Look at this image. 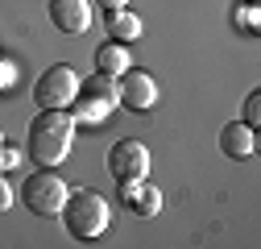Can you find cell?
I'll list each match as a JSON object with an SVG mask.
<instances>
[{"mask_svg": "<svg viewBox=\"0 0 261 249\" xmlns=\"http://www.w3.org/2000/svg\"><path fill=\"white\" fill-rule=\"evenodd\" d=\"M62 225H67V233L75 241H95V237H104L108 220H112V208L100 191H67V204H62Z\"/></svg>", "mask_w": 261, "mask_h": 249, "instance_id": "7a4b0ae2", "label": "cell"}, {"mask_svg": "<svg viewBox=\"0 0 261 249\" xmlns=\"http://www.w3.org/2000/svg\"><path fill=\"white\" fill-rule=\"evenodd\" d=\"M9 204H13V191H9V183L0 179V212H9Z\"/></svg>", "mask_w": 261, "mask_h": 249, "instance_id": "5bb4252c", "label": "cell"}, {"mask_svg": "<svg viewBox=\"0 0 261 249\" xmlns=\"http://www.w3.org/2000/svg\"><path fill=\"white\" fill-rule=\"evenodd\" d=\"M120 83H116V104H124L128 112H149L153 104H158V83H153V75L149 71H133L128 67L124 75H116Z\"/></svg>", "mask_w": 261, "mask_h": 249, "instance_id": "52a82bcc", "label": "cell"}, {"mask_svg": "<svg viewBox=\"0 0 261 249\" xmlns=\"http://www.w3.org/2000/svg\"><path fill=\"white\" fill-rule=\"evenodd\" d=\"M50 21L58 34H87L91 29V5L87 0H50Z\"/></svg>", "mask_w": 261, "mask_h": 249, "instance_id": "ba28073f", "label": "cell"}, {"mask_svg": "<svg viewBox=\"0 0 261 249\" xmlns=\"http://www.w3.org/2000/svg\"><path fill=\"white\" fill-rule=\"evenodd\" d=\"M0 150H5V133H0Z\"/></svg>", "mask_w": 261, "mask_h": 249, "instance_id": "e0dca14e", "label": "cell"}, {"mask_svg": "<svg viewBox=\"0 0 261 249\" xmlns=\"http://www.w3.org/2000/svg\"><path fill=\"white\" fill-rule=\"evenodd\" d=\"M75 91H79V71L67 67V62H54V67L42 71L38 83H34V104H38L42 112H46V108H71Z\"/></svg>", "mask_w": 261, "mask_h": 249, "instance_id": "277c9868", "label": "cell"}, {"mask_svg": "<svg viewBox=\"0 0 261 249\" xmlns=\"http://www.w3.org/2000/svg\"><path fill=\"white\" fill-rule=\"evenodd\" d=\"M95 71L108 75V79L124 75V71H128V50H124V42H104L100 50H95Z\"/></svg>", "mask_w": 261, "mask_h": 249, "instance_id": "8fae6325", "label": "cell"}, {"mask_svg": "<svg viewBox=\"0 0 261 249\" xmlns=\"http://www.w3.org/2000/svg\"><path fill=\"white\" fill-rule=\"evenodd\" d=\"M108 175L116 183H141L149 175V150L141 141H133V137L116 141L112 154H108Z\"/></svg>", "mask_w": 261, "mask_h": 249, "instance_id": "8992f818", "label": "cell"}, {"mask_svg": "<svg viewBox=\"0 0 261 249\" xmlns=\"http://www.w3.org/2000/svg\"><path fill=\"white\" fill-rule=\"evenodd\" d=\"M112 108H116V83L108 75H91V79L79 83V91H75V100H71L67 112L75 120H83V124H100V120H108Z\"/></svg>", "mask_w": 261, "mask_h": 249, "instance_id": "3957f363", "label": "cell"}, {"mask_svg": "<svg viewBox=\"0 0 261 249\" xmlns=\"http://www.w3.org/2000/svg\"><path fill=\"white\" fill-rule=\"evenodd\" d=\"M261 120V91H249L245 100V124H257Z\"/></svg>", "mask_w": 261, "mask_h": 249, "instance_id": "4fadbf2b", "label": "cell"}, {"mask_svg": "<svg viewBox=\"0 0 261 249\" xmlns=\"http://www.w3.org/2000/svg\"><path fill=\"white\" fill-rule=\"evenodd\" d=\"M71 141H75V116L67 108H46L29 124L25 150H29V158L38 166H58V162H67Z\"/></svg>", "mask_w": 261, "mask_h": 249, "instance_id": "6da1fadb", "label": "cell"}, {"mask_svg": "<svg viewBox=\"0 0 261 249\" xmlns=\"http://www.w3.org/2000/svg\"><path fill=\"white\" fill-rule=\"evenodd\" d=\"M21 200H25V208L34 216H58L62 204H67V183H62L58 175H50V170L29 175L25 187H21Z\"/></svg>", "mask_w": 261, "mask_h": 249, "instance_id": "5b68a950", "label": "cell"}, {"mask_svg": "<svg viewBox=\"0 0 261 249\" xmlns=\"http://www.w3.org/2000/svg\"><path fill=\"white\" fill-rule=\"evenodd\" d=\"M5 87H13V67H5V62H0V91Z\"/></svg>", "mask_w": 261, "mask_h": 249, "instance_id": "9a60e30c", "label": "cell"}, {"mask_svg": "<svg viewBox=\"0 0 261 249\" xmlns=\"http://www.w3.org/2000/svg\"><path fill=\"white\" fill-rule=\"evenodd\" d=\"M95 5H104V9H124V0H95Z\"/></svg>", "mask_w": 261, "mask_h": 249, "instance_id": "2e32d148", "label": "cell"}, {"mask_svg": "<svg viewBox=\"0 0 261 249\" xmlns=\"http://www.w3.org/2000/svg\"><path fill=\"white\" fill-rule=\"evenodd\" d=\"M220 150L228 154V158H249V154L257 150L253 124H245V120H228L224 129H220Z\"/></svg>", "mask_w": 261, "mask_h": 249, "instance_id": "9c48e42d", "label": "cell"}, {"mask_svg": "<svg viewBox=\"0 0 261 249\" xmlns=\"http://www.w3.org/2000/svg\"><path fill=\"white\" fill-rule=\"evenodd\" d=\"M104 25H108L112 42H133V38L141 34L137 13H128V9H108V13H104Z\"/></svg>", "mask_w": 261, "mask_h": 249, "instance_id": "7c38bea8", "label": "cell"}, {"mask_svg": "<svg viewBox=\"0 0 261 249\" xmlns=\"http://www.w3.org/2000/svg\"><path fill=\"white\" fill-rule=\"evenodd\" d=\"M120 195H124V208L133 212V216H153L162 208V191L149 187L145 179L141 183H120Z\"/></svg>", "mask_w": 261, "mask_h": 249, "instance_id": "30bf717a", "label": "cell"}]
</instances>
